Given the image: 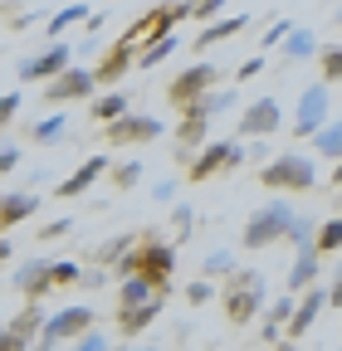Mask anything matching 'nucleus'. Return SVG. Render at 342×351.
Returning <instances> with one entry per match:
<instances>
[{"instance_id": "1", "label": "nucleus", "mask_w": 342, "mask_h": 351, "mask_svg": "<svg viewBox=\"0 0 342 351\" xmlns=\"http://www.w3.org/2000/svg\"><path fill=\"white\" fill-rule=\"evenodd\" d=\"M220 302H225V317L235 322V327H249L254 317H264V278L254 274V269H235L230 278H225V293H220Z\"/></svg>"}, {"instance_id": "2", "label": "nucleus", "mask_w": 342, "mask_h": 351, "mask_svg": "<svg viewBox=\"0 0 342 351\" xmlns=\"http://www.w3.org/2000/svg\"><path fill=\"white\" fill-rule=\"evenodd\" d=\"M260 186H269V191H313L318 186V166L304 156V152H284V156H274L264 171H260Z\"/></svg>"}, {"instance_id": "3", "label": "nucleus", "mask_w": 342, "mask_h": 351, "mask_svg": "<svg viewBox=\"0 0 342 351\" xmlns=\"http://www.w3.org/2000/svg\"><path fill=\"white\" fill-rule=\"evenodd\" d=\"M288 225H293L288 200H269L264 210L249 215V225L240 230V239H244V249H274L279 239H288Z\"/></svg>"}, {"instance_id": "4", "label": "nucleus", "mask_w": 342, "mask_h": 351, "mask_svg": "<svg viewBox=\"0 0 342 351\" xmlns=\"http://www.w3.org/2000/svg\"><path fill=\"white\" fill-rule=\"evenodd\" d=\"M161 132H166L161 117H152V112H133V108H127L122 117H113V122H103V137H108L113 147H142V142H157Z\"/></svg>"}, {"instance_id": "5", "label": "nucleus", "mask_w": 342, "mask_h": 351, "mask_svg": "<svg viewBox=\"0 0 342 351\" xmlns=\"http://www.w3.org/2000/svg\"><path fill=\"white\" fill-rule=\"evenodd\" d=\"M240 161H244L240 142H201L196 156L186 161V176L191 181H210V176H220V171H235Z\"/></svg>"}, {"instance_id": "6", "label": "nucleus", "mask_w": 342, "mask_h": 351, "mask_svg": "<svg viewBox=\"0 0 342 351\" xmlns=\"http://www.w3.org/2000/svg\"><path fill=\"white\" fill-rule=\"evenodd\" d=\"M137 274H147L157 283V293L171 288V274H176V244H161V239H142L137 244Z\"/></svg>"}, {"instance_id": "7", "label": "nucleus", "mask_w": 342, "mask_h": 351, "mask_svg": "<svg viewBox=\"0 0 342 351\" xmlns=\"http://www.w3.org/2000/svg\"><path fill=\"white\" fill-rule=\"evenodd\" d=\"M93 88H98L93 69L69 64L64 73H54V78L45 83V103H49V108H54V103H78V98H93Z\"/></svg>"}, {"instance_id": "8", "label": "nucleus", "mask_w": 342, "mask_h": 351, "mask_svg": "<svg viewBox=\"0 0 342 351\" xmlns=\"http://www.w3.org/2000/svg\"><path fill=\"white\" fill-rule=\"evenodd\" d=\"M323 307H328V288L308 283L304 293H298V302H293V317L284 322V341H288V346H293V341H304V337L313 332V322H318Z\"/></svg>"}, {"instance_id": "9", "label": "nucleus", "mask_w": 342, "mask_h": 351, "mask_svg": "<svg viewBox=\"0 0 342 351\" xmlns=\"http://www.w3.org/2000/svg\"><path fill=\"white\" fill-rule=\"evenodd\" d=\"M83 327H93V307L73 302V307H64V313L45 317V327H39V346H64V341H73Z\"/></svg>"}, {"instance_id": "10", "label": "nucleus", "mask_w": 342, "mask_h": 351, "mask_svg": "<svg viewBox=\"0 0 342 351\" xmlns=\"http://www.w3.org/2000/svg\"><path fill=\"white\" fill-rule=\"evenodd\" d=\"M73 64V44H64V39H49V49L45 54H34V59H25L20 64V83H49L54 73H64Z\"/></svg>"}, {"instance_id": "11", "label": "nucleus", "mask_w": 342, "mask_h": 351, "mask_svg": "<svg viewBox=\"0 0 342 351\" xmlns=\"http://www.w3.org/2000/svg\"><path fill=\"white\" fill-rule=\"evenodd\" d=\"M328 83H308L304 98H298V112H293V137H313V132L328 122Z\"/></svg>"}, {"instance_id": "12", "label": "nucleus", "mask_w": 342, "mask_h": 351, "mask_svg": "<svg viewBox=\"0 0 342 351\" xmlns=\"http://www.w3.org/2000/svg\"><path fill=\"white\" fill-rule=\"evenodd\" d=\"M216 78H220V69H216V64H191V69H181L176 78H171V88H166L171 108H181V103L201 98L205 88H216Z\"/></svg>"}, {"instance_id": "13", "label": "nucleus", "mask_w": 342, "mask_h": 351, "mask_svg": "<svg viewBox=\"0 0 342 351\" xmlns=\"http://www.w3.org/2000/svg\"><path fill=\"white\" fill-rule=\"evenodd\" d=\"M279 127H284L279 98H254V103L240 112V132H244V137H274Z\"/></svg>"}, {"instance_id": "14", "label": "nucleus", "mask_w": 342, "mask_h": 351, "mask_svg": "<svg viewBox=\"0 0 342 351\" xmlns=\"http://www.w3.org/2000/svg\"><path fill=\"white\" fill-rule=\"evenodd\" d=\"M133 69H137V44H133V39H117V44H113V49L103 54V64L93 69V78L113 88V83H122V78H127V73H133Z\"/></svg>"}, {"instance_id": "15", "label": "nucleus", "mask_w": 342, "mask_h": 351, "mask_svg": "<svg viewBox=\"0 0 342 351\" xmlns=\"http://www.w3.org/2000/svg\"><path fill=\"white\" fill-rule=\"evenodd\" d=\"M161 307H166L161 293H152L147 302H133V307H117V332H122V337H142V332L161 317Z\"/></svg>"}, {"instance_id": "16", "label": "nucleus", "mask_w": 342, "mask_h": 351, "mask_svg": "<svg viewBox=\"0 0 342 351\" xmlns=\"http://www.w3.org/2000/svg\"><path fill=\"white\" fill-rule=\"evenodd\" d=\"M15 288H20L25 298H45V293L54 288V258H30V263H20V269H15Z\"/></svg>"}, {"instance_id": "17", "label": "nucleus", "mask_w": 342, "mask_h": 351, "mask_svg": "<svg viewBox=\"0 0 342 351\" xmlns=\"http://www.w3.org/2000/svg\"><path fill=\"white\" fill-rule=\"evenodd\" d=\"M108 166H113L108 156H89V161H83V166L69 176V181H59V186H54V195H59V200H73V195H83V191H93V181H103Z\"/></svg>"}, {"instance_id": "18", "label": "nucleus", "mask_w": 342, "mask_h": 351, "mask_svg": "<svg viewBox=\"0 0 342 351\" xmlns=\"http://www.w3.org/2000/svg\"><path fill=\"white\" fill-rule=\"evenodd\" d=\"M240 29H249V15H216V20H205V29L191 44H196V54H210L220 39H235Z\"/></svg>"}, {"instance_id": "19", "label": "nucleus", "mask_w": 342, "mask_h": 351, "mask_svg": "<svg viewBox=\"0 0 342 351\" xmlns=\"http://www.w3.org/2000/svg\"><path fill=\"white\" fill-rule=\"evenodd\" d=\"M323 274V254L318 249H293V263H288V293H304L308 283H318Z\"/></svg>"}, {"instance_id": "20", "label": "nucleus", "mask_w": 342, "mask_h": 351, "mask_svg": "<svg viewBox=\"0 0 342 351\" xmlns=\"http://www.w3.org/2000/svg\"><path fill=\"white\" fill-rule=\"evenodd\" d=\"M279 49H284V64H308V59H318L323 44H318V34H313V29H298V25H293V29L284 34Z\"/></svg>"}, {"instance_id": "21", "label": "nucleus", "mask_w": 342, "mask_h": 351, "mask_svg": "<svg viewBox=\"0 0 342 351\" xmlns=\"http://www.w3.org/2000/svg\"><path fill=\"white\" fill-rule=\"evenodd\" d=\"M176 112H181V122H176V142H181V152H196V147L210 137V117L196 112V108H176Z\"/></svg>"}, {"instance_id": "22", "label": "nucleus", "mask_w": 342, "mask_h": 351, "mask_svg": "<svg viewBox=\"0 0 342 351\" xmlns=\"http://www.w3.org/2000/svg\"><path fill=\"white\" fill-rule=\"evenodd\" d=\"M181 49V39H176V29H166V34H152L142 49H137V69H157L161 59H171Z\"/></svg>"}, {"instance_id": "23", "label": "nucleus", "mask_w": 342, "mask_h": 351, "mask_svg": "<svg viewBox=\"0 0 342 351\" xmlns=\"http://www.w3.org/2000/svg\"><path fill=\"white\" fill-rule=\"evenodd\" d=\"M240 98L230 93V88H205L201 98H191V103H181V108H196V112H205V117H220V112H230Z\"/></svg>"}, {"instance_id": "24", "label": "nucleus", "mask_w": 342, "mask_h": 351, "mask_svg": "<svg viewBox=\"0 0 342 351\" xmlns=\"http://www.w3.org/2000/svg\"><path fill=\"white\" fill-rule=\"evenodd\" d=\"M10 327H15V332H20V337H25L30 346L39 341V327H45V307H39V298H25V307H20V317H15Z\"/></svg>"}, {"instance_id": "25", "label": "nucleus", "mask_w": 342, "mask_h": 351, "mask_svg": "<svg viewBox=\"0 0 342 351\" xmlns=\"http://www.w3.org/2000/svg\"><path fill=\"white\" fill-rule=\"evenodd\" d=\"M34 210H39V195H30V191L0 195V219H5V225H20V219H30Z\"/></svg>"}, {"instance_id": "26", "label": "nucleus", "mask_w": 342, "mask_h": 351, "mask_svg": "<svg viewBox=\"0 0 342 351\" xmlns=\"http://www.w3.org/2000/svg\"><path fill=\"white\" fill-rule=\"evenodd\" d=\"M89 15H93V10L83 5V0H73V5H64V10H54V15H49L45 34H49V39H64V29H69V25H78V20H89Z\"/></svg>"}, {"instance_id": "27", "label": "nucleus", "mask_w": 342, "mask_h": 351, "mask_svg": "<svg viewBox=\"0 0 342 351\" xmlns=\"http://www.w3.org/2000/svg\"><path fill=\"white\" fill-rule=\"evenodd\" d=\"M157 293V283L147 278V274H127L122 278V293H117V307H133V302H147Z\"/></svg>"}, {"instance_id": "28", "label": "nucleus", "mask_w": 342, "mask_h": 351, "mask_svg": "<svg viewBox=\"0 0 342 351\" xmlns=\"http://www.w3.org/2000/svg\"><path fill=\"white\" fill-rule=\"evenodd\" d=\"M64 127H69V117H64V112H59V108H54V112H49V117H39V122H34V127H30V137H34V142H39V147H54V142H59V137H64Z\"/></svg>"}, {"instance_id": "29", "label": "nucleus", "mask_w": 342, "mask_h": 351, "mask_svg": "<svg viewBox=\"0 0 342 351\" xmlns=\"http://www.w3.org/2000/svg\"><path fill=\"white\" fill-rule=\"evenodd\" d=\"M313 152H318V156H328V161H337V156H342V122H323V127L313 132Z\"/></svg>"}, {"instance_id": "30", "label": "nucleus", "mask_w": 342, "mask_h": 351, "mask_svg": "<svg viewBox=\"0 0 342 351\" xmlns=\"http://www.w3.org/2000/svg\"><path fill=\"white\" fill-rule=\"evenodd\" d=\"M313 249H318V254H337V249H342V215L323 219V225L313 230Z\"/></svg>"}, {"instance_id": "31", "label": "nucleus", "mask_w": 342, "mask_h": 351, "mask_svg": "<svg viewBox=\"0 0 342 351\" xmlns=\"http://www.w3.org/2000/svg\"><path fill=\"white\" fill-rule=\"evenodd\" d=\"M127 108H133V98H127V93H117V88H113V93H103V98L93 103V117H98V122H113V117H122Z\"/></svg>"}, {"instance_id": "32", "label": "nucleus", "mask_w": 342, "mask_h": 351, "mask_svg": "<svg viewBox=\"0 0 342 351\" xmlns=\"http://www.w3.org/2000/svg\"><path fill=\"white\" fill-rule=\"evenodd\" d=\"M235 269H240V263H235V254H230V249H216V254L201 263V274H205V278H230Z\"/></svg>"}, {"instance_id": "33", "label": "nucleus", "mask_w": 342, "mask_h": 351, "mask_svg": "<svg viewBox=\"0 0 342 351\" xmlns=\"http://www.w3.org/2000/svg\"><path fill=\"white\" fill-rule=\"evenodd\" d=\"M108 176H113L117 191H133L142 181V161H117V166H108Z\"/></svg>"}, {"instance_id": "34", "label": "nucleus", "mask_w": 342, "mask_h": 351, "mask_svg": "<svg viewBox=\"0 0 342 351\" xmlns=\"http://www.w3.org/2000/svg\"><path fill=\"white\" fill-rule=\"evenodd\" d=\"M133 244H137L133 234H113V239H103V244L93 249V258H98V263H108V269H113V258H117V254H127Z\"/></svg>"}, {"instance_id": "35", "label": "nucleus", "mask_w": 342, "mask_h": 351, "mask_svg": "<svg viewBox=\"0 0 342 351\" xmlns=\"http://www.w3.org/2000/svg\"><path fill=\"white\" fill-rule=\"evenodd\" d=\"M318 69H323V83H342V44H328V49H318Z\"/></svg>"}, {"instance_id": "36", "label": "nucleus", "mask_w": 342, "mask_h": 351, "mask_svg": "<svg viewBox=\"0 0 342 351\" xmlns=\"http://www.w3.org/2000/svg\"><path fill=\"white\" fill-rule=\"evenodd\" d=\"M210 298H220V293H216V278H205V274H201L196 283H186V302H191V307H205Z\"/></svg>"}, {"instance_id": "37", "label": "nucleus", "mask_w": 342, "mask_h": 351, "mask_svg": "<svg viewBox=\"0 0 342 351\" xmlns=\"http://www.w3.org/2000/svg\"><path fill=\"white\" fill-rule=\"evenodd\" d=\"M293 302H298V293H284V298H274V302L264 307V317H274V322L284 327V322L293 317Z\"/></svg>"}, {"instance_id": "38", "label": "nucleus", "mask_w": 342, "mask_h": 351, "mask_svg": "<svg viewBox=\"0 0 342 351\" xmlns=\"http://www.w3.org/2000/svg\"><path fill=\"white\" fill-rule=\"evenodd\" d=\"M171 219H176V244H181V239H191V230H196L191 205H176V210H171Z\"/></svg>"}, {"instance_id": "39", "label": "nucleus", "mask_w": 342, "mask_h": 351, "mask_svg": "<svg viewBox=\"0 0 342 351\" xmlns=\"http://www.w3.org/2000/svg\"><path fill=\"white\" fill-rule=\"evenodd\" d=\"M264 69H269V59H264V54H249V59L235 69V78H240V83H249V78H260Z\"/></svg>"}, {"instance_id": "40", "label": "nucleus", "mask_w": 342, "mask_h": 351, "mask_svg": "<svg viewBox=\"0 0 342 351\" xmlns=\"http://www.w3.org/2000/svg\"><path fill=\"white\" fill-rule=\"evenodd\" d=\"M15 112H20V93H0V137H5V127L15 122Z\"/></svg>"}, {"instance_id": "41", "label": "nucleus", "mask_w": 342, "mask_h": 351, "mask_svg": "<svg viewBox=\"0 0 342 351\" xmlns=\"http://www.w3.org/2000/svg\"><path fill=\"white\" fill-rule=\"evenodd\" d=\"M73 346H78V351H108V337H98L93 327H83V332L73 337Z\"/></svg>"}, {"instance_id": "42", "label": "nucleus", "mask_w": 342, "mask_h": 351, "mask_svg": "<svg viewBox=\"0 0 342 351\" xmlns=\"http://www.w3.org/2000/svg\"><path fill=\"white\" fill-rule=\"evenodd\" d=\"M78 274L83 269H78L73 258H54V283H78Z\"/></svg>"}, {"instance_id": "43", "label": "nucleus", "mask_w": 342, "mask_h": 351, "mask_svg": "<svg viewBox=\"0 0 342 351\" xmlns=\"http://www.w3.org/2000/svg\"><path fill=\"white\" fill-rule=\"evenodd\" d=\"M220 10H225V0H191V15L196 20H216Z\"/></svg>"}, {"instance_id": "44", "label": "nucleus", "mask_w": 342, "mask_h": 351, "mask_svg": "<svg viewBox=\"0 0 342 351\" xmlns=\"http://www.w3.org/2000/svg\"><path fill=\"white\" fill-rule=\"evenodd\" d=\"M293 29V20H274L269 29H264V49H279V44H284V34Z\"/></svg>"}, {"instance_id": "45", "label": "nucleus", "mask_w": 342, "mask_h": 351, "mask_svg": "<svg viewBox=\"0 0 342 351\" xmlns=\"http://www.w3.org/2000/svg\"><path fill=\"white\" fill-rule=\"evenodd\" d=\"M69 230H73V219H49V225H39V239L49 244V239H64Z\"/></svg>"}, {"instance_id": "46", "label": "nucleus", "mask_w": 342, "mask_h": 351, "mask_svg": "<svg viewBox=\"0 0 342 351\" xmlns=\"http://www.w3.org/2000/svg\"><path fill=\"white\" fill-rule=\"evenodd\" d=\"M108 283V263H98V269H83L78 274V288H103Z\"/></svg>"}, {"instance_id": "47", "label": "nucleus", "mask_w": 342, "mask_h": 351, "mask_svg": "<svg viewBox=\"0 0 342 351\" xmlns=\"http://www.w3.org/2000/svg\"><path fill=\"white\" fill-rule=\"evenodd\" d=\"M10 171H20V147L15 142L0 147V176H10Z\"/></svg>"}, {"instance_id": "48", "label": "nucleus", "mask_w": 342, "mask_h": 351, "mask_svg": "<svg viewBox=\"0 0 342 351\" xmlns=\"http://www.w3.org/2000/svg\"><path fill=\"white\" fill-rule=\"evenodd\" d=\"M260 341H264V346H284V327H279L274 317H264V327H260Z\"/></svg>"}, {"instance_id": "49", "label": "nucleus", "mask_w": 342, "mask_h": 351, "mask_svg": "<svg viewBox=\"0 0 342 351\" xmlns=\"http://www.w3.org/2000/svg\"><path fill=\"white\" fill-rule=\"evenodd\" d=\"M25 346H30V341H25L15 327H0V351H25Z\"/></svg>"}, {"instance_id": "50", "label": "nucleus", "mask_w": 342, "mask_h": 351, "mask_svg": "<svg viewBox=\"0 0 342 351\" xmlns=\"http://www.w3.org/2000/svg\"><path fill=\"white\" fill-rule=\"evenodd\" d=\"M152 200H157V205H176V181H161V186H152Z\"/></svg>"}, {"instance_id": "51", "label": "nucleus", "mask_w": 342, "mask_h": 351, "mask_svg": "<svg viewBox=\"0 0 342 351\" xmlns=\"http://www.w3.org/2000/svg\"><path fill=\"white\" fill-rule=\"evenodd\" d=\"M328 302H332V307H342V263L332 269V283H328Z\"/></svg>"}, {"instance_id": "52", "label": "nucleus", "mask_w": 342, "mask_h": 351, "mask_svg": "<svg viewBox=\"0 0 342 351\" xmlns=\"http://www.w3.org/2000/svg\"><path fill=\"white\" fill-rule=\"evenodd\" d=\"M328 186H337V191H342V156L332 161V176H328Z\"/></svg>"}, {"instance_id": "53", "label": "nucleus", "mask_w": 342, "mask_h": 351, "mask_svg": "<svg viewBox=\"0 0 342 351\" xmlns=\"http://www.w3.org/2000/svg\"><path fill=\"white\" fill-rule=\"evenodd\" d=\"M5 258H10V244H5V239H0V263H5Z\"/></svg>"}, {"instance_id": "54", "label": "nucleus", "mask_w": 342, "mask_h": 351, "mask_svg": "<svg viewBox=\"0 0 342 351\" xmlns=\"http://www.w3.org/2000/svg\"><path fill=\"white\" fill-rule=\"evenodd\" d=\"M337 25H342V10H337Z\"/></svg>"}, {"instance_id": "55", "label": "nucleus", "mask_w": 342, "mask_h": 351, "mask_svg": "<svg viewBox=\"0 0 342 351\" xmlns=\"http://www.w3.org/2000/svg\"><path fill=\"white\" fill-rule=\"evenodd\" d=\"M0 230H5V219H0Z\"/></svg>"}]
</instances>
